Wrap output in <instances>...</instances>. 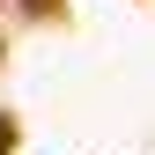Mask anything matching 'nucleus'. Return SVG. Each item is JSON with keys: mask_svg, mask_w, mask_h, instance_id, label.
Listing matches in <instances>:
<instances>
[{"mask_svg": "<svg viewBox=\"0 0 155 155\" xmlns=\"http://www.w3.org/2000/svg\"><path fill=\"white\" fill-rule=\"evenodd\" d=\"M0 148H8V140H0Z\"/></svg>", "mask_w": 155, "mask_h": 155, "instance_id": "nucleus-1", "label": "nucleus"}]
</instances>
